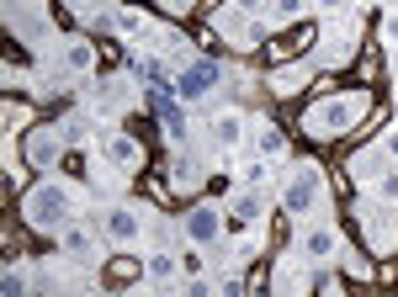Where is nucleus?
<instances>
[{
  "instance_id": "nucleus-9",
  "label": "nucleus",
  "mask_w": 398,
  "mask_h": 297,
  "mask_svg": "<svg viewBox=\"0 0 398 297\" xmlns=\"http://www.w3.org/2000/svg\"><path fill=\"white\" fill-rule=\"evenodd\" d=\"M260 149L265 154H281V133H260Z\"/></svg>"
},
{
  "instance_id": "nucleus-11",
  "label": "nucleus",
  "mask_w": 398,
  "mask_h": 297,
  "mask_svg": "<svg viewBox=\"0 0 398 297\" xmlns=\"http://www.w3.org/2000/svg\"><path fill=\"white\" fill-rule=\"evenodd\" d=\"M239 6H244V11H260V0H239Z\"/></svg>"
},
{
  "instance_id": "nucleus-7",
  "label": "nucleus",
  "mask_w": 398,
  "mask_h": 297,
  "mask_svg": "<svg viewBox=\"0 0 398 297\" xmlns=\"http://www.w3.org/2000/svg\"><path fill=\"white\" fill-rule=\"evenodd\" d=\"M213 228H218V223H213V213H197V218H192V234H197V239H207Z\"/></svg>"
},
{
  "instance_id": "nucleus-8",
  "label": "nucleus",
  "mask_w": 398,
  "mask_h": 297,
  "mask_svg": "<svg viewBox=\"0 0 398 297\" xmlns=\"http://www.w3.org/2000/svg\"><path fill=\"white\" fill-rule=\"evenodd\" d=\"M218 138H223V143L239 138V117H223V122H218Z\"/></svg>"
},
{
  "instance_id": "nucleus-2",
  "label": "nucleus",
  "mask_w": 398,
  "mask_h": 297,
  "mask_svg": "<svg viewBox=\"0 0 398 297\" xmlns=\"http://www.w3.org/2000/svg\"><path fill=\"white\" fill-rule=\"evenodd\" d=\"M64 207H69V202H64V191H59V186H43V191L32 197V207H27V213H32L37 228H59Z\"/></svg>"
},
{
  "instance_id": "nucleus-1",
  "label": "nucleus",
  "mask_w": 398,
  "mask_h": 297,
  "mask_svg": "<svg viewBox=\"0 0 398 297\" xmlns=\"http://www.w3.org/2000/svg\"><path fill=\"white\" fill-rule=\"evenodd\" d=\"M356 112H361V101H324L319 112H308V133L335 138V133H345L350 122H356Z\"/></svg>"
},
{
  "instance_id": "nucleus-4",
  "label": "nucleus",
  "mask_w": 398,
  "mask_h": 297,
  "mask_svg": "<svg viewBox=\"0 0 398 297\" xmlns=\"http://www.w3.org/2000/svg\"><path fill=\"white\" fill-rule=\"evenodd\" d=\"M314 197H319V176H314V170H303L298 186L287 191V207H292V213H308V202H314Z\"/></svg>"
},
{
  "instance_id": "nucleus-3",
  "label": "nucleus",
  "mask_w": 398,
  "mask_h": 297,
  "mask_svg": "<svg viewBox=\"0 0 398 297\" xmlns=\"http://www.w3.org/2000/svg\"><path fill=\"white\" fill-rule=\"evenodd\" d=\"M213 80H218V64H192V70L181 74V80H175V91L181 95H202V91H213Z\"/></svg>"
},
{
  "instance_id": "nucleus-10",
  "label": "nucleus",
  "mask_w": 398,
  "mask_h": 297,
  "mask_svg": "<svg viewBox=\"0 0 398 297\" xmlns=\"http://www.w3.org/2000/svg\"><path fill=\"white\" fill-rule=\"evenodd\" d=\"M303 11V0H277V16H298Z\"/></svg>"
},
{
  "instance_id": "nucleus-13",
  "label": "nucleus",
  "mask_w": 398,
  "mask_h": 297,
  "mask_svg": "<svg viewBox=\"0 0 398 297\" xmlns=\"http://www.w3.org/2000/svg\"><path fill=\"white\" fill-rule=\"evenodd\" d=\"M319 6H340V0H319Z\"/></svg>"
},
{
  "instance_id": "nucleus-12",
  "label": "nucleus",
  "mask_w": 398,
  "mask_h": 297,
  "mask_svg": "<svg viewBox=\"0 0 398 297\" xmlns=\"http://www.w3.org/2000/svg\"><path fill=\"white\" fill-rule=\"evenodd\" d=\"M387 149H393V154H398V133H393V138H387Z\"/></svg>"
},
{
  "instance_id": "nucleus-5",
  "label": "nucleus",
  "mask_w": 398,
  "mask_h": 297,
  "mask_svg": "<svg viewBox=\"0 0 398 297\" xmlns=\"http://www.w3.org/2000/svg\"><path fill=\"white\" fill-rule=\"evenodd\" d=\"M303 250L314 255V260H324V255H329V250H335V239H329V234H324V228H314V234L303 239Z\"/></svg>"
},
{
  "instance_id": "nucleus-6",
  "label": "nucleus",
  "mask_w": 398,
  "mask_h": 297,
  "mask_svg": "<svg viewBox=\"0 0 398 297\" xmlns=\"http://www.w3.org/2000/svg\"><path fill=\"white\" fill-rule=\"evenodd\" d=\"M133 228H138V223H133L128 213H112V234H117V239H133Z\"/></svg>"
}]
</instances>
